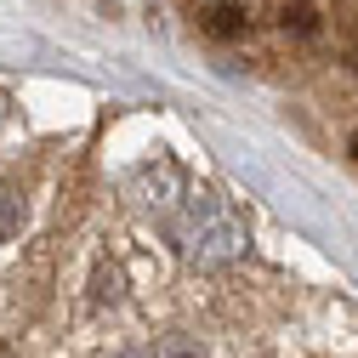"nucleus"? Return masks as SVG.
Segmentation results:
<instances>
[{
    "label": "nucleus",
    "instance_id": "obj_3",
    "mask_svg": "<svg viewBox=\"0 0 358 358\" xmlns=\"http://www.w3.org/2000/svg\"><path fill=\"white\" fill-rule=\"evenodd\" d=\"M154 358H205V347H199L194 336H165Z\"/></svg>",
    "mask_w": 358,
    "mask_h": 358
},
{
    "label": "nucleus",
    "instance_id": "obj_6",
    "mask_svg": "<svg viewBox=\"0 0 358 358\" xmlns=\"http://www.w3.org/2000/svg\"><path fill=\"white\" fill-rule=\"evenodd\" d=\"M352 154H358V137H352Z\"/></svg>",
    "mask_w": 358,
    "mask_h": 358
},
{
    "label": "nucleus",
    "instance_id": "obj_2",
    "mask_svg": "<svg viewBox=\"0 0 358 358\" xmlns=\"http://www.w3.org/2000/svg\"><path fill=\"white\" fill-rule=\"evenodd\" d=\"M17 228H23V194L12 182H0V239L17 234Z\"/></svg>",
    "mask_w": 358,
    "mask_h": 358
},
{
    "label": "nucleus",
    "instance_id": "obj_4",
    "mask_svg": "<svg viewBox=\"0 0 358 358\" xmlns=\"http://www.w3.org/2000/svg\"><path fill=\"white\" fill-rule=\"evenodd\" d=\"M97 301H120V267H103L97 273Z\"/></svg>",
    "mask_w": 358,
    "mask_h": 358
},
{
    "label": "nucleus",
    "instance_id": "obj_5",
    "mask_svg": "<svg viewBox=\"0 0 358 358\" xmlns=\"http://www.w3.org/2000/svg\"><path fill=\"white\" fill-rule=\"evenodd\" d=\"M6 108H12V103H6V92H0V125H6Z\"/></svg>",
    "mask_w": 358,
    "mask_h": 358
},
{
    "label": "nucleus",
    "instance_id": "obj_1",
    "mask_svg": "<svg viewBox=\"0 0 358 358\" xmlns=\"http://www.w3.org/2000/svg\"><path fill=\"white\" fill-rule=\"evenodd\" d=\"M245 245H250L245 222L222 205L216 194H194V199H188V216H182V250H188V262L216 267V262L245 256Z\"/></svg>",
    "mask_w": 358,
    "mask_h": 358
}]
</instances>
